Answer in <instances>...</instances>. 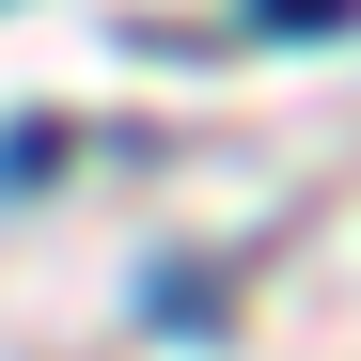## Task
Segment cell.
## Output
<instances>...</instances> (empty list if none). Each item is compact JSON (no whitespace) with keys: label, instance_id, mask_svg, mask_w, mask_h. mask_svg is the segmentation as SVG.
<instances>
[{"label":"cell","instance_id":"1","mask_svg":"<svg viewBox=\"0 0 361 361\" xmlns=\"http://www.w3.org/2000/svg\"><path fill=\"white\" fill-rule=\"evenodd\" d=\"M361 0H252V32H345Z\"/></svg>","mask_w":361,"mask_h":361}]
</instances>
